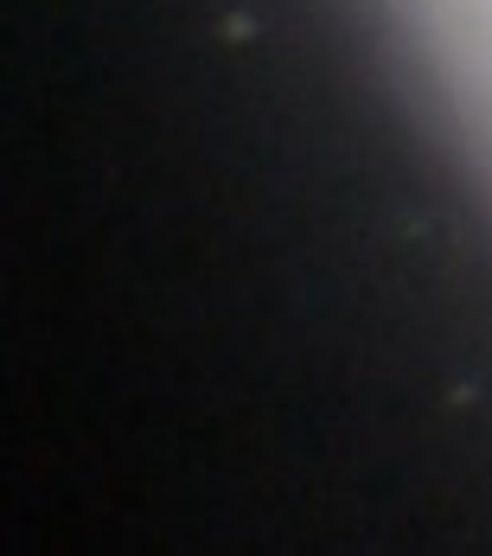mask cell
I'll return each instance as SVG.
<instances>
[]
</instances>
